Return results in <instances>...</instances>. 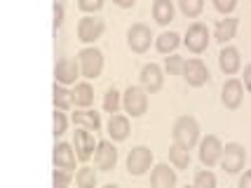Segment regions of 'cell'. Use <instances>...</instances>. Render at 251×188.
<instances>
[{
  "mask_svg": "<svg viewBox=\"0 0 251 188\" xmlns=\"http://www.w3.org/2000/svg\"><path fill=\"white\" fill-rule=\"evenodd\" d=\"M183 43H186V47L190 50V52L202 54V52L209 47V31H207V26H204V24H193V26L188 28Z\"/></svg>",
  "mask_w": 251,
  "mask_h": 188,
  "instance_id": "obj_7",
  "label": "cell"
},
{
  "mask_svg": "<svg viewBox=\"0 0 251 188\" xmlns=\"http://www.w3.org/2000/svg\"><path fill=\"white\" fill-rule=\"evenodd\" d=\"M181 43V35L174 33V31H164V33L157 35V40H155V47H157V52H162V54H169V52H174L176 47Z\"/></svg>",
  "mask_w": 251,
  "mask_h": 188,
  "instance_id": "obj_25",
  "label": "cell"
},
{
  "mask_svg": "<svg viewBox=\"0 0 251 188\" xmlns=\"http://www.w3.org/2000/svg\"><path fill=\"white\" fill-rule=\"evenodd\" d=\"M153 165V151L146 148V146H136L131 148L129 155H127V172L134 174V177H141L146 174Z\"/></svg>",
  "mask_w": 251,
  "mask_h": 188,
  "instance_id": "obj_4",
  "label": "cell"
},
{
  "mask_svg": "<svg viewBox=\"0 0 251 188\" xmlns=\"http://www.w3.org/2000/svg\"><path fill=\"white\" fill-rule=\"evenodd\" d=\"M94 165H97V169H103V172L115 169V165H118V148L110 141H99L97 153H94Z\"/></svg>",
  "mask_w": 251,
  "mask_h": 188,
  "instance_id": "obj_12",
  "label": "cell"
},
{
  "mask_svg": "<svg viewBox=\"0 0 251 188\" xmlns=\"http://www.w3.org/2000/svg\"><path fill=\"white\" fill-rule=\"evenodd\" d=\"M73 146H75V153H77V160H89L92 155L97 153V146L99 141H94V134L80 127L75 134H73Z\"/></svg>",
  "mask_w": 251,
  "mask_h": 188,
  "instance_id": "obj_9",
  "label": "cell"
},
{
  "mask_svg": "<svg viewBox=\"0 0 251 188\" xmlns=\"http://www.w3.org/2000/svg\"><path fill=\"white\" fill-rule=\"evenodd\" d=\"M103 28H106L103 19H99V17H82L80 24H77V38L82 43H94V40H99L103 35Z\"/></svg>",
  "mask_w": 251,
  "mask_h": 188,
  "instance_id": "obj_8",
  "label": "cell"
},
{
  "mask_svg": "<svg viewBox=\"0 0 251 188\" xmlns=\"http://www.w3.org/2000/svg\"><path fill=\"white\" fill-rule=\"evenodd\" d=\"M52 101H54V108H59V111H71V108H73V97H71V92H68L64 85H56L54 82Z\"/></svg>",
  "mask_w": 251,
  "mask_h": 188,
  "instance_id": "obj_26",
  "label": "cell"
},
{
  "mask_svg": "<svg viewBox=\"0 0 251 188\" xmlns=\"http://www.w3.org/2000/svg\"><path fill=\"white\" fill-rule=\"evenodd\" d=\"M75 158H77V153L73 151V146L71 144H56L54 146V153H52L54 167L66 169V172L73 174V169H75Z\"/></svg>",
  "mask_w": 251,
  "mask_h": 188,
  "instance_id": "obj_15",
  "label": "cell"
},
{
  "mask_svg": "<svg viewBox=\"0 0 251 188\" xmlns=\"http://www.w3.org/2000/svg\"><path fill=\"white\" fill-rule=\"evenodd\" d=\"M172 136H174L176 144L186 146V148H193V146L200 141V125H197L195 118L181 115V118L174 122V127H172Z\"/></svg>",
  "mask_w": 251,
  "mask_h": 188,
  "instance_id": "obj_1",
  "label": "cell"
},
{
  "mask_svg": "<svg viewBox=\"0 0 251 188\" xmlns=\"http://www.w3.org/2000/svg\"><path fill=\"white\" fill-rule=\"evenodd\" d=\"M122 108L129 113L131 118H139L143 113L148 111V94L143 87H129L125 89V97H122Z\"/></svg>",
  "mask_w": 251,
  "mask_h": 188,
  "instance_id": "obj_3",
  "label": "cell"
},
{
  "mask_svg": "<svg viewBox=\"0 0 251 188\" xmlns=\"http://www.w3.org/2000/svg\"><path fill=\"white\" fill-rule=\"evenodd\" d=\"M247 162V151L244 146L240 144H228L223 148V155H221V167L228 172V174H237Z\"/></svg>",
  "mask_w": 251,
  "mask_h": 188,
  "instance_id": "obj_5",
  "label": "cell"
},
{
  "mask_svg": "<svg viewBox=\"0 0 251 188\" xmlns=\"http://www.w3.org/2000/svg\"><path fill=\"white\" fill-rule=\"evenodd\" d=\"M71 97H73V106L77 108H87L94 104V89L89 82H77L75 89L71 92Z\"/></svg>",
  "mask_w": 251,
  "mask_h": 188,
  "instance_id": "obj_21",
  "label": "cell"
},
{
  "mask_svg": "<svg viewBox=\"0 0 251 188\" xmlns=\"http://www.w3.org/2000/svg\"><path fill=\"white\" fill-rule=\"evenodd\" d=\"M240 188H251V169L244 172V177L240 179Z\"/></svg>",
  "mask_w": 251,
  "mask_h": 188,
  "instance_id": "obj_37",
  "label": "cell"
},
{
  "mask_svg": "<svg viewBox=\"0 0 251 188\" xmlns=\"http://www.w3.org/2000/svg\"><path fill=\"white\" fill-rule=\"evenodd\" d=\"M120 106H122V99H120V92L115 87H110L108 92H106V97H103V111L106 113H118L120 111Z\"/></svg>",
  "mask_w": 251,
  "mask_h": 188,
  "instance_id": "obj_28",
  "label": "cell"
},
{
  "mask_svg": "<svg viewBox=\"0 0 251 188\" xmlns=\"http://www.w3.org/2000/svg\"><path fill=\"white\" fill-rule=\"evenodd\" d=\"M169 160H172V165L178 167V169H186L188 165H190V148H186V146L181 144H172L169 146Z\"/></svg>",
  "mask_w": 251,
  "mask_h": 188,
  "instance_id": "obj_24",
  "label": "cell"
},
{
  "mask_svg": "<svg viewBox=\"0 0 251 188\" xmlns=\"http://www.w3.org/2000/svg\"><path fill=\"white\" fill-rule=\"evenodd\" d=\"M186 188H195V186H186Z\"/></svg>",
  "mask_w": 251,
  "mask_h": 188,
  "instance_id": "obj_41",
  "label": "cell"
},
{
  "mask_svg": "<svg viewBox=\"0 0 251 188\" xmlns=\"http://www.w3.org/2000/svg\"><path fill=\"white\" fill-rule=\"evenodd\" d=\"M221 99H223V106H226V108H240L242 99H244V85H242L237 78H230L228 82L223 85Z\"/></svg>",
  "mask_w": 251,
  "mask_h": 188,
  "instance_id": "obj_14",
  "label": "cell"
},
{
  "mask_svg": "<svg viewBox=\"0 0 251 188\" xmlns=\"http://www.w3.org/2000/svg\"><path fill=\"white\" fill-rule=\"evenodd\" d=\"M178 5H181V12L190 19L200 17L202 10H204V0H178Z\"/></svg>",
  "mask_w": 251,
  "mask_h": 188,
  "instance_id": "obj_30",
  "label": "cell"
},
{
  "mask_svg": "<svg viewBox=\"0 0 251 188\" xmlns=\"http://www.w3.org/2000/svg\"><path fill=\"white\" fill-rule=\"evenodd\" d=\"M77 76H80V64H77V61L68 59V56H64V59H59V61H56L54 78L61 82V85H71V82H75Z\"/></svg>",
  "mask_w": 251,
  "mask_h": 188,
  "instance_id": "obj_16",
  "label": "cell"
},
{
  "mask_svg": "<svg viewBox=\"0 0 251 188\" xmlns=\"http://www.w3.org/2000/svg\"><path fill=\"white\" fill-rule=\"evenodd\" d=\"M66 127H68L66 113L59 111V108H54V113H52V132H54V136H61V134L66 132Z\"/></svg>",
  "mask_w": 251,
  "mask_h": 188,
  "instance_id": "obj_31",
  "label": "cell"
},
{
  "mask_svg": "<svg viewBox=\"0 0 251 188\" xmlns=\"http://www.w3.org/2000/svg\"><path fill=\"white\" fill-rule=\"evenodd\" d=\"M151 40H153V33L146 24H134L127 31V43H129L131 52H136V54H143L151 47Z\"/></svg>",
  "mask_w": 251,
  "mask_h": 188,
  "instance_id": "obj_6",
  "label": "cell"
},
{
  "mask_svg": "<svg viewBox=\"0 0 251 188\" xmlns=\"http://www.w3.org/2000/svg\"><path fill=\"white\" fill-rule=\"evenodd\" d=\"M183 78L190 87H202L209 80V68L202 59H188L183 68Z\"/></svg>",
  "mask_w": 251,
  "mask_h": 188,
  "instance_id": "obj_11",
  "label": "cell"
},
{
  "mask_svg": "<svg viewBox=\"0 0 251 188\" xmlns=\"http://www.w3.org/2000/svg\"><path fill=\"white\" fill-rule=\"evenodd\" d=\"M77 64H80V76L94 80L103 71V52L97 47H85L77 52Z\"/></svg>",
  "mask_w": 251,
  "mask_h": 188,
  "instance_id": "obj_2",
  "label": "cell"
},
{
  "mask_svg": "<svg viewBox=\"0 0 251 188\" xmlns=\"http://www.w3.org/2000/svg\"><path fill=\"white\" fill-rule=\"evenodd\" d=\"M71 179H73L71 172H66V169H59V167H56L54 174H52V186L54 188H68L71 186Z\"/></svg>",
  "mask_w": 251,
  "mask_h": 188,
  "instance_id": "obj_33",
  "label": "cell"
},
{
  "mask_svg": "<svg viewBox=\"0 0 251 188\" xmlns=\"http://www.w3.org/2000/svg\"><path fill=\"white\" fill-rule=\"evenodd\" d=\"M162 85H164L162 68L157 66V64H146V66L141 68V87L146 89V92L155 94V92L162 89Z\"/></svg>",
  "mask_w": 251,
  "mask_h": 188,
  "instance_id": "obj_13",
  "label": "cell"
},
{
  "mask_svg": "<svg viewBox=\"0 0 251 188\" xmlns=\"http://www.w3.org/2000/svg\"><path fill=\"white\" fill-rule=\"evenodd\" d=\"M237 26H240V19L237 17H228V19H221L219 24H216V28H214V38L219 40V43H228V40H232L235 38V33H237Z\"/></svg>",
  "mask_w": 251,
  "mask_h": 188,
  "instance_id": "obj_19",
  "label": "cell"
},
{
  "mask_svg": "<svg viewBox=\"0 0 251 188\" xmlns=\"http://www.w3.org/2000/svg\"><path fill=\"white\" fill-rule=\"evenodd\" d=\"M73 122L77 127H85L89 132H97L101 127V118H99L97 111H75L73 113Z\"/></svg>",
  "mask_w": 251,
  "mask_h": 188,
  "instance_id": "obj_22",
  "label": "cell"
},
{
  "mask_svg": "<svg viewBox=\"0 0 251 188\" xmlns=\"http://www.w3.org/2000/svg\"><path fill=\"white\" fill-rule=\"evenodd\" d=\"M195 188H216V177L209 172V169H204V172H197L195 174V184H193Z\"/></svg>",
  "mask_w": 251,
  "mask_h": 188,
  "instance_id": "obj_32",
  "label": "cell"
},
{
  "mask_svg": "<svg viewBox=\"0 0 251 188\" xmlns=\"http://www.w3.org/2000/svg\"><path fill=\"white\" fill-rule=\"evenodd\" d=\"M153 17H155V22L157 24L167 26V24L174 19V5H172V0H155Z\"/></svg>",
  "mask_w": 251,
  "mask_h": 188,
  "instance_id": "obj_23",
  "label": "cell"
},
{
  "mask_svg": "<svg viewBox=\"0 0 251 188\" xmlns=\"http://www.w3.org/2000/svg\"><path fill=\"white\" fill-rule=\"evenodd\" d=\"M108 136L113 141H125V139L129 136V120H127L125 115H110Z\"/></svg>",
  "mask_w": 251,
  "mask_h": 188,
  "instance_id": "obj_20",
  "label": "cell"
},
{
  "mask_svg": "<svg viewBox=\"0 0 251 188\" xmlns=\"http://www.w3.org/2000/svg\"><path fill=\"white\" fill-rule=\"evenodd\" d=\"M219 66L223 73L228 76H235L242 66V59H240V50L237 47H223L219 54Z\"/></svg>",
  "mask_w": 251,
  "mask_h": 188,
  "instance_id": "obj_17",
  "label": "cell"
},
{
  "mask_svg": "<svg viewBox=\"0 0 251 188\" xmlns=\"http://www.w3.org/2000/svg\"><path fill=\"white\" fill-rule=\"evenodd\" d=\"M64 17H66L64 5H61V0H56V2H54V28H61V24H64Z\"/></svg>",
  "mask_w": 251,
  "mask_h": 188,
  "instance_id": "obj_36",
  "label": "cell"
},
{
  "mask_svg": "<svg viewBox=\"0 0 251 188\" xmlns=\"http://www.w3.org/2000/svg\"><path fill=\"white\" fill-rule=\"evenodd\" d=\"M214 7H216L221 14H230V12L237 7V0H214Z\"/></svg>",
  "mask_w": 251,
  "mask_h": 188,
  "instance_id": "obj_35",
  "label": "cell"
},
{
  "mask_svg": "<svg viewBox=\"0 0 251 188\" xmlns=\"http://www.w3.org/2000/svg\"><path fill=\"white\" fill-rule=\"evenodd\" d=\"M75 184L77 188H94L97 186V172L92 167H80L75 174Z\"/></svg>",
  "mask_w": 251,
  "mask_h": 188,
  "instance_id": "obj_27",
  "label": "cell"
},
{
  "mask_svg": "<svg viewBox=\"0 0 251 188\" xmlns=\"http://www.w3.org/2000/svg\"><path fill=\"white\" fill-rule=\"evenodd\" d=\"M115 5H120V7H134V2L136 0H113Z\"/></svg>",
  "mask_w": 251,
  "mask_h": 188,
  "instance_id": "obj_39",
  "label": "cell"
},
{
  "mask_svg": "<svg viewBox=\"0 0 251 188\" xmlns=\"http://www.w3.org/2000/svg\"><path fill=\"white\" fill-rule=\"evenodd\" d=\"M103 188H120V186H115V184H108V186H103Z\"/></svg>",
  "mask_w": 251,
  "mask_h": 188,
  "instance_id": "obj_40",
  "label": "cell"
},
{
  "mask_svg": "<svg viewBox=\"0 0 251 188\" xmlns=\"http://www.w3.org/2000/svg\"><path fill=\"white\" fill-rule=\"evenodd\" d=\"M221 155H223V144H221L219 136H214V134L204 136L200 144V160L207 167H214L221 160Z\"/></svg>",
  "mask_w": 251,
  "mask_h": 188,
  "instance_id": "obj_10",
  "label": "cell"
},
{
  "mask_svg": "<svg viewBox=\"0 0 251 188\" xmlns=\"http://www.w3.org/2000/svg\"><path fill=\"white\" fill-rule=\"evenodd\" d=\"M77 7L82 12H99L103 7V0H77Z\"/></svg>",
  "mask_w": 251,
  "mask_h": 188,
  "instance_id": "obj_34",
  "label": "cell"
},
{
  "mask_svg": "<svg viewBox=\"0 0 251 188\" xmlns=\"http://www.w3.org/2000/svg\"><path fill=\"white\" fill-rule=\"evenodd\" d=\"M244 85H247V89L251 92V64L244 68Z\"/></svg>",
  "mask_w": 251,
  "mask_h": 188,
  "instance_id": "obj_38",
  "label": "cell"
},
{
  "mask_svg": "<svg viewBox=\"0 0 251 188\" xmlns=\"http://www.w3.org/2000/svg\"><path fill=\"white\" fill-rule=\"evenodd\" d=\"M183 68H186V59L178 54H172L164 59V71L169 76H183Z\"/></svg>",
  "mask_w": 251,
  "mask_h": 188,
  "instance_id": "obj_29",
  "label": "cell"
},
{
  "mask_svg": "<svg viewBox=\"0 0 251 188\" xmlns=\"http://www.w3.org/2000/svg\"><path fill=\"white\" fill-rule=\"evenodd\" d=\"M176 184V172L169 169V165H157L151 174V186L153 188H174Z\"/></svg>",
  "mask_w": 251,
  "mask_h": 188,
  "instance_id": "obj_18",
  "label": "cell"
}]
</instances>
